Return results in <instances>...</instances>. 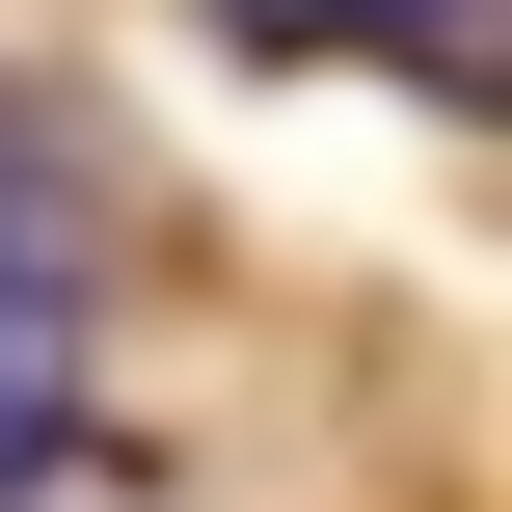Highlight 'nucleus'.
<instances>
[{
  "mask_svg": "<svg viewBox=\"0 0 512 512\" xmlns=\"http://www.w3.org/2000/svg\"><path fill=\"white\" fill-rule=\"evenodd\" d=\"M81 297H108V270H81V189L0 162V512L54 486V432H81Z\"/></svg>",
  "mask_w": 512,
  "mask_h": 512,
  "instance_id": "f257e3e1",
  "label": "nucleus"
},
{
  "mask_svg": "<svg viewBox=\"0 0 512 512\" xmlns=\"http://www.w3.org/2000/svg\"><path fill=\"white\" fill-rule=\"evenodd\" d=\"M243 54H459V0H216Z\"/></svg>",
  "mask_w": 512,
  "mask_h": 512,
  "instance_id": "f03ea898",
  "label": "nucleus"
}]
</instances>
